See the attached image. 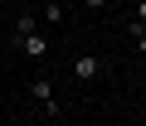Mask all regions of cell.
<instances>
[{
	"label": "cell",
	"mask_w": 146,
	"mask_h": 126,
	"mask_svg": "<svg viewBox=\"0 0 146 126\" xmlns=\"http://www.w3.org/2000/svg\"><path fill=\"white\" fill-rule=\"evenodd\" d=\"M29 92H34V102H39V107H44L49 116H58V102H54V83H49L44 73H39V78L29 83Z\"/></svg>",
	"instance_id": "obj_1"
},
{
	"label": "cell",
	"mask_w": 146,
	"mask_h": 126,
	"mask_svg": "<svg viewBox=\"0 0 146 126\" xmlns=\"http://www.w3.org/2000/svg\"><path fill=\"white\" fill-rule=\"evenodd\" d=\"M15 49H20L25 58H44V53H49V34H39V29H34V34H25Z\"/></svg>",
	"instance_id": "obj_2"
},
{
	"label": "cell",
	"mask_w": 146,
	"mask_h": 126,
	"mask_svg": "<svg viewBox=\"0 0 146 126\" xmlns=\"http://www.w3.org/2000/svg\"><path fill=\"white\" fill-rule=\"evenodd\" d=\"M98 73H102V58L98 53H83L78 63H73V78H78V83H93Z\"/></svg>",
	"instance_id": "obj_3"
},
{
	"label": "cell",
	"mask_w": 146,
	"mask_h": 126,
	"mask_svg": "<svg viewBox=\"0 0 146 126\" xmlns=\"http://www.w3.org/2000/svg\"><path fill=\"white\" fill-rule=\"evenodd\" d=\"M34 29H39V15H20V20H15V39H10V44H20V39H25V34H34Z\"/></svg>",
	"instance_id": "obj_4"
},
{
	"label": "cell",
	"mask_w": 146,
	"mask_h": 126,
	"mask_svg": "<svg viewBox=\"0 0 146 126\" xmlns=\"http://www.w3.org/2000/svg\"><path fill=\"white\" fill-rule=\"evenodd\" d=\"M39 24H63V5L58 0H44V20Z\"/></svg>",
	"instance_id": "obj_5"
},
{
	"label": "cell",
	"mask_w": 146,
	"mask_h": 126,
	"mask_svg": "<svg viewBox=\"0 0 146 126\" xmlns=\"http://www.w3.org/2000/svg\"><path fill=\"white\" fill-rule=\"evenodd\" d=\"M131 10H136V24H146V0H131Z\"/></svg>",
	"instance_id": "obj_6"
},
{
	"label": "cell",
	"mask_w": 146,
	"mask_h": 126,
	"mask_svg": "<svg viewBox=\"0 0 146 126\" xmlns=\"http://www.w3.org/2000/svg\"><path fill=\"white\" fill-rule=\"evenodd\" d=\"M83 5H88V10H107L112 0H83Z\"/></svg>",
	"instance_id": "obj_7"
},
{
	"label": "cell",
	"mask_w": 146,
	"mask_h": 126,
	"mask_svg": "<svg viewBox=\"0 0 146 126\" xmlns=\"http://www.w3.org/2000/svg\"><path fill=\"white\" fill-rule=\"evenodd\" d=\"M136 49H141V58H146V29H141V34H136Z\"/></svg>",
	"instance_id": "obj_8"
},
{
	"label": "cell",
	"mask_w": 146,
	"mask_h": 126,
	"mask_svg": "<svg viewBox=\"0 0 146 126\" xmlns=\"http://www.w3.org/2000/svg\"><path fill=\"white\" fill-rule=\"evenodd\" d=\"M122 5H131V0H122Z\"/></svg>",
	"instance_id": "obj_9"
}]
</instances>
